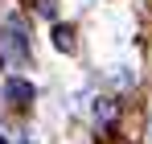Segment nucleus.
<instances>
[{
	"label": "nucleus",
	"mask_w": 152,
	"mask_h": 144,
	"mask_svg": "<svg viewBox=\"0 0 152 144\" xmlns=\"http://www.w3.org/2000/svg\"><path fill=\"white\" fill-rule=\"evenodd\" d=\"M95 120H103V123H111V120H115V107H111V99H99V103H95Z\"/></svg>",
	"instance_id": "nucleus-3"
},
{
	"label": "nucleus",
	"mask_w": 152,
	"mask_h": 144,
	"mask_svg": "<svg viewBox=\"0 0 152 144\" xmlns=\"http://www.w3.org/2000/svg\"><path fill=\"white\" fill-rule=\"evenodd\" d=\"M21 144H33V140H21Z\"/></svg>",
	"instance_id": "nucleus-5"
},
{
	"label": "nucleus",
	"mask_w": 152,
	"mask_h": 144,
	"mask_svg": "<svg viewBox=\"0 0 152 144\" xmlns=\"http://www.w3.org/2000/svg\"><path fill=\"white\" fill-rule=\"evenodd\" d=\"M33 95H37V91H33V82H21V78H8V82H4V99H12L17 107H29Z\"/></svg>",
	"instance_id": "nucleus-1"
},
{
	"label": "nucleus",
	"mask_w": 152,
	"mask_h": 144,
	"mask_svg": "<svg viewBox=\"0 0 152 144\" xmlns=\"http://www.w3.org/2000/svg\"><path fill=\"white\" fill-rule=\"evenodd\" d=\"M53 46L58 49H74V29L70 25H53Z\"/></svg>",
	"instance_id": "nucleus-2"
},
{
	"label": "nucleus",
	"mask_w": 152,
	"mask_h": 144,
	"mask_svg": "<svg viewBox=\"0 0 152 144\" xmlns=\"http://www.w3.org/2000/svg\"><path fill=\"white\" fill-rule=\"evenodd\" d=\"M0 144H8V140H4V136H0Z\"/></svg>",
	"instance_id": "nucleus-4"
}]
</instances>
